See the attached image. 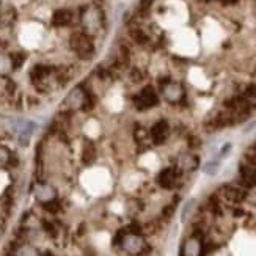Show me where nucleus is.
Instances as JSON below:
<instances>
[{"mask_svg": "<svg viewBox=\"0 0 256 256\" xmlns=\"http://www.w3.org/2000/svg\"><path fill=\"white\" fill-rule=\"evenodd\" d=\"M239 180L240 184L247 188H252L256 186V166L242 162L239 165Z\"/></svg>", "mask_w": 256, "mask_h": 256, "instance_id": "nucleus-7", "label": "nucleus"}, {"mask_svg": "<svg viewBox=\"0 0 256 256\" xmlns=\"http://www.w3.org/2000/svg\"><path fill=\"white\" fill-rule=\"evenodd\" d=\"M94 159H96V148L93 146V143H86L82 148V162L85 165H90L94 162Z\"/></svg>", "mask_w": 256, "mask_h": 256, "instance_id": "nucleus-12", "label": "nucleus"}, {"mask_svg": "<svg viewBox=\"0 0 256 256\" xmlns=\"http://www.w3.org/2000/svg\"><path fill=\"white\" fill-rule=\"evenodd\" d=\"M42 225H44V230H46V231L49 232L50 236H55V232H57V231H55V226H54V225L50 224V222H44Z\"/></svg>", "mask_w": 256, "mask_h": 256, "instance_id": "nucleus-19", "label": "nucleus"}, {"mask_svg": "<svg viewBox=\"0 0 256 256\" xmlns=\"http://www.w3.org/2000/svg\"><path fill=\"white\" fill-rule=\"evenodd\" d=\"M120 246L128 254H132V256H140L148 248L146 240H144V238L137 231H129L126 234L121 236Z\"/></svg>", "mask_w": 256, "mask_h": 256, "instance_id": "nucleus-2", "label": "nucleus"}, {"mask_svg": "<svg viewBox=\"0 0 256 256\" xmlns=\"http://www.w3.org/2000/svg\"><path fill=\"white\" fill-rule=\"evenodd\" d=\"M42 206H44V209L48 210V212H52V214L58 212V210H60V203L57 202V200H52V202H49V203H44Z\"/></svg>", "mask_w": 256, "mask_h": 256, "instance_id": "nucleus-17", "label": "nucleus"}, {"mask_svg": "<svg viewBox=\"0 0 256 256\" xmlns=\"http://www.w3.org/2000/svg\"><path fill=\"white\" fill-rule=\"evenodd\" d=\"M41 256H55V254H54L52 252H49V250H48V252H44V253H42Z\"/></svg>", "mask_w": 256, "mask_h": 256, "instance_id": "nucleus-21", "label": "nucleus"}, {"mask_svg": "<svg viewBox=\"0 0 256 256\" xmlns=\"http://www.w3.org/2000/svg\"><path fill=\"white\" fill-rule=\"evenodd\" d=\"M200 165V159L194 154H181L180 159H178V170L181 172H195Z\"/></svg>", "mask_w": 256, "mask_h": 256, "instance_id": "nucleus-10", "label": "nucleus"}, {"mask_svg": "<svg viewBox=\"0 0 256 256\" xmlns=\"http://www.w3.org/2000/svg\"><path fill=\"white\" fill-rule=\"evenodd\" d=\"M168 134H170V124L166 120H159L158 123H154L151 128L150 136L152 138V142L156 144H162L166 138H168Z\"/></svg>", "mask_w": 256, "mask_h": 256, "instance_id": "nucleus-6", "label": "nucleus"}, {"mask_svg": "<svg viewBox=\"0 0 256 256\" xmlns=\"http://www.w3.org/2000/svg\"><path fill=\"white\" fill-rule=\"evenodd\" d=\"M253 2H254V6H256V0H253Z\"/></svg>", "mask_w": 256, "mask_h": 256, "instance_id": "nucleus-23", "label": "nucleus"}, {"mask_svg": "<svg viewBox=\"0 0 256 256\" xmlns=\"http://www.w3.org/2000/svg\"><path fill=\"white\" fill-rule=\"evenodd\" d=\"M35 196L38 202L44 204V203L52 202V200H57V192H55V188L49 184H38L35 187Z\"/></svg>", "mask_w": 256, "mask_h": 256, "instance_id": "nucleus-9", "label": "nucleus"}, {"mask_svg": "<svg viewBox=\"0 0 256 256\" xmlns=\"http://www.w3.org/2000/svg\"><path fill=\"white\" fill-rule=\"evenodd\" d=\"M244 162L256 166V144H253V146H248L246 150V152H244Z\"/></svg>", "mask_w": 256, "mask_h": 256, "instance_id": "nucleus-15", "label": "nucleus"}, {"mask_svg": "<svg viewBox=\"0 0 256 256\" xmlns=\"http://www.w3.org/2000/svg\"><path fill=\"white\" fill-rule=\"evenodd\" d=\"M0 238H2V228H0Z\"/></svg>", "mask_w": 256, "mask_h": 256, "instance_id": "nucleus-22", "label": "nucleus"}, {"mask_svg": "<svg viewBox=\"0 0 256 256\" xmlns=\"http://www.w3.org/2000/svg\"><path fill=\"white\" fill-rule=\"evenodd\" d=\"M176 180H178V174H176V170L174 168H164L158 174V182H159V186L162 188H166V190H170V188L174 187Z\"/></svg>", "mask_w": 256, "mask_h": 256, "instance_id": "nucleus-11", "label": "nucleus"}, {"mask_svg": "<svg viewBox=\"0 0 256 256\" xmlns=\"http://www.w3.org/2000/svg\"><path fill=\"white\" fill-rule=\"evenodd\" d=\"M130 101L138 112H143V110H150L156 106H159L160 98L158 92H156V88L148 84V85H143L136 94H132Z\"/></svg>", "mask_w": 256, "mask_h": 256, "instance_id": "nucleus-1", "label": "nucleus"}, {"mask_svg": "<svg viewBox=\"0 0 256 256\" xmlns=\"http://www.w3.org/2000/svg\"><path fill=\"white\" fill-rule=\"evenodd\" d=\"M160 96L165 99L168 104H180L186 99V88L181 82H176V80H170L164 85L159 86V92ZM159 96V98H160Z\"/></svg>", "mask_w": 256, "mask_h": 256, "instance_id": "nucleus-3", "label": "nucleus"}, {"mask_svg": "<svg viewBox=\"0 0 256 256\" xmlns=\"http://www.w3.org/2000/svg\"><path fill=\"white\" fill-rule=\"evenodd\" d=\"M218 166H220V164H218V160H210V162H208L204 166H203V172L206 173V174H216L217 172H218Z\"/></svg>", "mask_w": 256, "mask_h": 256, "instance_id": "nucleus-16", "label": "nucleus"}, {"mask_svg": "<svg viewBox=\"0 0 256 256\" xmlns=\"http://www.w3.org/2000/svg\"><path fill=\"white\" fill-rule=\"evenodd\" d=\"M181 256H204V244L202 238L188 236L181 246Z\"/></svg>", "mask_w": 256, "mask_h": 256, "instance_id": "nucleus-4", "label": "nucleus"}, {"mask_svg": "<svg viewBox=\"0 0 256 256\" xmlns=\"http://www.w3.org/2000/svg\"><path fill=\"white\" fill-rule=\"evenodd\" d=\"M220 194L230 203H240L247 196V192L239 186H224V187H222Z\"/></svg>", "mask_w": 256, "mask_h": 256, "instance_id": "nucleus-8", "label": "nucleus"}, {"mask_svg": "<svg viewBox=\"0 0 256 256\" xmlns=\"http://www.w3.org/2000/svg\"><path fill=\"white\" fill-rule=\"evenodd\" d=\"M10 159H11L10 151L6 148H4V146H0V166L6 165L10 162Z\"/></svg>", "mask_w": 256, "mask_h": 256, "instance_id": "nucleus-18", "label": "nucleus"}, {"mask_svg": "<svg viewBox=\"0 0 256 256\" xmlns=\"http://www.w3.org/2000/svg\"><path fill=\"white\" fill-rule=\"evenodd\" d=\"M230 150H231V143H226V144H224V150L220 151L218 158H224V156H225L226 152H230Z\"/></svg>", "mask_w": 256, "mask_h": 256, "instance_id": "nucleus-20", "label": "nucleus"}, {"mask_svg": "<svg viewBox=\"0 0 256 256\" xmlns=\"http://www.w3.org/2000/svg\"><path fill=\"white\" fill-rule=\"evenodd\" d=\"M84 102V86L77 85L68 93V96L63 101V108L66 112H72V110H80Z\"/></svg>", "mask_w": 256, "mask_h": 256, "instance_id": "nucleus-5", "label": "nucleus"}, {"mask_svg": "<svg viewBox=\"0 0 256 256\" xmlns=\"http://www.w3.org/2000/svg\"><path fill=\"white\" fill-rule=\"evenodd\" d=\"M14 256H41V253L38 252V248L26 244V246H20V247L16 248Z\"/></svg>", "mask_w": 256, "mask_h": 256, "instance_id": "nucleus-13", "label": "nucleus"}, {"mask_svg": "<svg viewBox=\"0 0 256 256\" xmlns=\"http://www.w3.org/2000/svg\"><path fill=\"white\" fill-rule=\"evenodd\" d=\"M196 209V202L195 200H188V202L184 204V208H182V214H181V220L182 222H187L188 218L192 217V214H194V210Z\"/></svg>", "mask_w": 256, "mask_h": 256, "instance_id": "nucleus-14", "label": "nucleus"}]
</instances>
